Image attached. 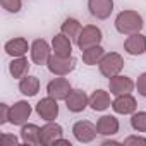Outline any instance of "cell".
I'll return each mask as SVG.
<instances>
[{
	"instance_id": "6da1fadb",
	"label": "cell",
	"mask_w": 146,
	"mask_h": 146,
	"mask_svg": "<svg viewBox=\"0 0 146 146\" xmlns=\"http://www.w3.org/2000/svg\"><path fill=\"white\" fill-rule=\"evenodd\" d=\"M144 26V21H143V16L137 12V11H120L115 17V29L120 33V35H134V33H141Z\"/></svg>"
},
{
	"instance_id": "7a4b0ae2",
	"label": "cell",
	"mask_w": 146,
	"mask_h": 146,
	"mask_svg": "<svg viewBox=\"0 0 146 146\" xmlns=\"http://www.w3.org/2000/svg\"><path fill=\"white\" fill-rule=\"evenodd\" d=\"M98 67H100L102 76H105V78L110 79V78H113V76H117V74L122 72V69H124V58H122L120 53L110 52V53L103 55V58L100 60Z\"/></svg>"
},
{
	"instance_id": "3957f363",
	"label": "cell",
	"mask_w": 146,
	"mask_h": 146,
	"mask_svg": "<svg viewBox=\"0 0 146 146\" xmlns=\"http://www.w3.org/2000/svg\"><path fill=\"white\" fill-rule=\"evenodd\" d=\"M76 64H78V60L72 55L70 57H60V55L53 53L50 57L46 67H48V70L53 76H69L70 72L76 69Z\"/></svg>"
},
{
	"instance_id": "277c9868",
	"label": "cell",
	"mask_w": 146,
	"mask_h": 146,
	"mask_svg": "<svg viewBox=\"0 0 146 146\" xmlns=\"http://www.w3.org/2000/svg\"><path fill=\"white\" fill-rule=\"evenodd\" d=\"M102 40H103L102 29L98 26H95V24H86V26H83V29H81V33H79V36L76 40V45H78L79 50H86L90 46L100 45Z\"/></svg>"
},
{
	"instance_id": "5b68a950",
	"label": "cell",
	"mask_w": 146,
	"mask_h": 146,
	"mask_svg": "<svg viewBox=\"0 0 146 146\" xmlns=\"http://www.w3.org/2000/svg\"><path fill=\"white\" fill-rule=\"evenodd\" d=\"M31 60H33V64H36V65H46L48 64V60H50V57H52V46L48 45V41L46 40H43V38H38V40H35L33 43H31Z\"/></svg>"
},
{
	"instance_id": "8992f818",
	"label": "cell",
	"mask_w": 146,
	"mask_h": 146,
	"mask_svg": "<svg viewBox=\"0 0 146 146\" xmlns=\"http://www.w3.org/2000/svg\"><path fill=\"white\" fill-rule=\"evenodd\" d=\"M57 102H58V100H55V98H52V96L41 98V100L36 103V107H35L38 117L43 119V120H46V122L55 120V119L58 117V103H57Z\"/></svg>"
},
{
	"instance_id": "52a82bcc",
	"label": "cell",
	"mask_w": 146,
	"mask_h": 146,
	"mask_svg": "<svg viewBox=\"0 0 146 146\" xmlns=\"http://www.w3.org/2000/svg\"><path fill=\"white\" fill-rule=\"evenodd\" d=\"M31 105L26 102V100H21V102H16L12 107H11V112H9V122L12 125H23L28 122V119L31 117Z\"/></svg>"
},
{
	"instance_id": "ba28073f",
	"label": "cell",
	"mask_w": 146,
	"mask_h": 146,
	"mask_svg": "<svg viewBox=\"0 0 146 146\" xmlns=\"http://www.w3.org/2000/svg\"><path fill=\"white\" fill-rule=\"evenodd\" d=\"M72 91L70 83L64 78V76H57L55 79H52L46 84V93L48 96L55 98V100H65L69 96V93Z\"/></svg>"
},
{
	"instance_id": "9c48e42d",
	"label": "cell",
	"mask_w": 146,
	"mask_h": 146,
	"mask_svg": "<svg viewBox=\"0 0 146 146\" xmlns=\"http://www.w3.org/2000/svg\"><path fill=\"white\" fill-rule=\"evenodd\" d=\"M72 134H74L76 141H79V143H91L96 137L98 129L90 120H79L72 125Z\"/></svg>"
},
{
	"instance_id": "30bf717a",
	"label": "cell",
	"mask_w": 146,
	"mask_h": 146,
	"mask_svg": "<svg viewBox=\"0 0 146 146\" xmlns=\"http://www.w3.org/2000/svg\"><path fill=\"white\" fill-rule=\"evenodd\" d=\"M64 102H65V107H67L69 112L79 113V112H83L90 105V96L83 90H72Z\"/></svg>"
},
{
	"instance_id": "8fae6325",
	"label": "cell",
	"mask_w": 146,
	"mask_h": 146,
	"mask_svg": "<svg viewBox=\"0 0 146 146\" xmlns=\"http://www.w3.org/2000/svg\"><path fill=\"white\" fill-rule=\"evenodd\" d=\"M136 88V83L127 78V76H122V74H117L113 78L108 79V91L115 96L119 95H127V93H132V90Z\"/></svg>"
},
{
	"instance_id": "7c38bea8",
	"label": "cell",
	"mask_w": 146,
	"mask_h": 146,
	"mask_svg": "<svg viewBox=\"0 0 146 146\" xmlns=\"http://www.w3.org/2000/svg\"><path fill=\"white\" fill-rule=\"evenodd\" d=\"M112 108H113L115 113L131 115V113L136 112L137 102H136V98H134L131 93H127V95H119V96H115V100L112 102Z\"/></svg>"
},
{
	"instance_id": "4fadbf2b",
	"label": "cell",
	"mask_w": 146,
	"mask_h": 146,
	"mask_svg": "<svg viewBox=\"0 0 146 146\" xmlns=\"http://www.w3.org/2000/svg\"><path fill=\"white\" fill-rule=\"evenodd\" d=\"M124 50H125V53L134 55V57L146 53V36L143 33L129 35L127 40L124 41Z\"/></svg>"
},
{
	"instance_id": "5bb4252c",
	"label": "cell",
	"mask_w": 146,
	"mask_h": 146,
	"mask_svg": "<svg viewBox=\"0 0 146 146\" xmlns=\"http://www.w3.org/2000/svg\"><path fill=\"white\" fill-rule=\"evenodd\" d=\"M90 14L96 19H108L113 12V0H88Z\"/></svg>"
},
{
	"instance_id": "9a60e30c",
	"label": "cell",
	"mask_w": 146,
	"mask_h": 146,
	"mask_svg": "<svg viewBox=\"0 0 146 146\" xmlns=\"http://www.w3.org/2000/svg\"><path fill=\"white\" fill-rule=\"evenodd\" d=\"M64 136V129L60 124L50 120L46 122L43 127H41V132H40V137H41V144L45 146H50V144H55L57 139H60Z\"/></svg>"
},
{
	"instance_id": "2e32d148",
	"label": "cell",
	"mask_w": 146,
	"mask_h": 146,
	"mask_svg": "<svg viewBox=\"0 0 146 146\" xmlns=\"http://www.w3.org/2000/svg\"><path fill=\"white\" fill-rule=\"evenodd\" d=\"M4 50L7 55H11L12 58L14 57H24L28 53V50H31V46L28 45V40L23 38V36H17V38H12L9 40L5 45H4Z\"/></svg>"
},
{
	"instance_id": "e0dca14e",
	"label": "cell",
	"mask_w": 146,
	"mask_h": 146,
	"mask_svg": "<svg viewBox=\"0 0 146 146\" xmlns=\"http://www.w3.org/2000/svg\"><path fill=\"white\" fill-rule=\"evenodd\" d=\"M52 50L55 55H60V57H70L72 55V43H70V38L65 36L64 33H58L52 38Z\"/></svg>"
},
{
	"instance_id": "ac0fdd59",
	"label": "cell",
	"mask_w": 146,
	"mask_h": 146,
	"mask_svg": "<svg viewBox=\"0 0 146 146\" xmlns=\"http://www.w3.org/2000/svg\"><path fill=\"white\" fill-rule=\"evenodd\" d=\"M96 129H98V134L102 136H113L119 132L120 124H119V119H115L113 115H103L98 119Z\"/></svg>"
},
{
	"instance_id": "d6986e66",
	"label": "cell",
	"mask_w": 146,
	"mask_h": 146,
	"mask_svg": "<svg viewBox=\"0 0 146 146\" xmlns=\"http://www.w3.org/2000/svg\"><path fill=\"white\" fill-rule=\"evenodd\" d=\"M90 107L95 112H103L108 107H112L108 91H105V90H95L91 93V96H90Z\"/></svg>"
},
{
	"instance_id": "ffe728a7",
	"label": "cell",
	"mask_w": 146,
	"mask_h": 146,
	"mask_svg": "<svg viewBox=\"0 0 146 146\" xmlns=\"http://www.w3.org/2000/svg\"><path fill=\"white\" fill-rule=\"evenodd\" d=\"M40 132H41V127H38L36 124H23L21 125V141L24 144H41Z\"/></svg>"
},
{
	"instance_id": "44dd1931",
	"label": "cell",
	"mask_w": 146,
	"mask_h": 146,
	"mask_svg": "<svg viewBox=\"0 0 146 146\" xmlns=\"http://www.w3.org/2000/svg\"><path fill=\"white\" fill-rule=\"evenodd\" d=\"M29 60L26 57H14L12 62L9 64V72L14 79H23L29 72Z\"/></svg>"
},
{
	"instance_id": "7402d4cb",
	"label": "cell",
	"mask_w": 146,
	"mask_h": 146,
	"mask_svg": "<svg viewBox=\"0 0 146 146\" xmlns=\"http://www.w3.org/2000/svg\"><path fill=\"white\" fill-rule=\"evenodd\" d=\"M19 91L24 96H36L40 91V79L36 76H24L19 81Z\"/></svg>"
},
{
	"instance_id": "603a6c76",
	"label": "cell",
	"mask_w": 146,
	"mask_h": 146,
	"mask_svg": "<svg viewBox=\"0 0 146 146\" xmlns=\"http://www.w3.org/2000/svg\"><path fill=\"white\" fill-rule=\"evenodd\" d=\"M103 55H105L103 46L102 45H95V46H90V48L83 50V62L86 65H96V64H100Z\"/></svg>"
},
{
	"instance_id": "cb8c5ba5",
	"label": "cell",
	"mask_w": 146,
	"mask_h": 146,
	"mask_svg": "<svg viewBox=\"0 0 146 146\" xmlns=\"http://www.w3.org/2000/svg\"><path fill=\"white\" fill-rule=\"evenodd\" d=\"M81 29H83L81 23H79L78 19H74V17H67V19L62 23V26H60V33H64L65 36H69L70 40H78Z\"/></svg>"
},
{
	"instance_id": "d4e9b609",
	"label": "cell",
	"mask_w": 146,
	"mask_h": 146,
	"mask_svg": "<svg viewBox=\"0 0 146 146\" xmlns=\"http://www.w3.org/2000/svg\"><path fill=\"white\" fill-rule=\"evenodd\" d=\"M131 127L137 132H146V112H134L131 117Z\"/></svg>"
},
{
	"instance_id": "484cf974",
	"label": "cell",
	"mask_w": 146,
	"mask_h": 146,
	"mask_svg": "<svg viewBox=\"0 0 146 146\" xmlns=\"http://www.w3.org/2000/svg\"><path fill=\"white\" fill-rule=\"evenodd\" d=\"M0 4H2V7L11 14H17L21 11V7H23L21 0H0Z\"/></svg>"
},
{
	"instance_id": "4316f807",
	"label": "cell",
	"mask_w": 146,
	"mask_h": 146,
	"mask_svg": "<svg viewBox=\"0 0 146 146\" xmlns=\"http://www.w3.org/2000/svg\"><path fill=\"white\" fill-rule=\"evenodd\" d=\"M19 143V139L14 136V134H2L0 136V146H16Z\"/></svg>"
},
{
	"instance_id": "83f0119b",
	"label": "cell",
	"mask_w": 146,
	"mask_h": 146,
	"mask_svg": "<svg viewBox=\"0 0 146 146\" xmlns=\"http://www.w3.org/2000/svg\"><path fill=\"white\" fill-rule=\"evenodd\" d=\"M136 90H137V95H141V96L146 98V72H143V74L137 78V81H136Z\"/></svg>"
},
{
	"instance_id": "f1b7e54d",
	"label": "cell",
	"mask_w": 146,
	"mask_h": 146,
	"mask_svg": "<svg viewBox=\"0 0 146 146\" xmlns=\"http://www.w3.org/2000/svg\"><path fill=\"white\" fill-rule=\"evenodd\" d=\"M124 144L125 146H137V144H141V146H146V137H141V136H129V137H125L124 139Z\"/></svg>"
},
{
	"instance_id": "f546056e",
	"label": "cell",
	"mask_w": 146,
	"mask_h": 146,
	"mask_svg": "<svg viewBox=\"0 0 146 146\" xmlns=\"http://www.w3.org/2000/svg\"><path fill=\"white\" fill-rule=\"evenodd\" d=\"M9 112H11V107L7 103H0V124H7L9 122Z\"/></svg>"
},
{
	"instance_id": "4dcf8cb0",
	"label": "cell",
	"mask_w": 146,
	"mask_h": 146,
	"mask_svg": "<svg viewBox=\"0 0 146 146\" xmlns=\"http://www.w3.org/2000/svg\"><path fill=\"white\" fill-rule=\"evenodd\" d=\"M108 144H120L119 141H113V139H105L103 141V146H108Z\"/></svg>"
}]
</instances>
